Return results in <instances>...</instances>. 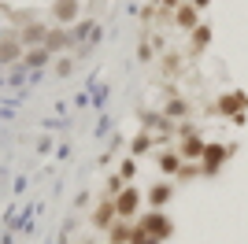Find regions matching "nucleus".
I'll return each instance as SVG.
<instances>
[{
    "label": "nucleus",
    "instance_id": "2",
    "mask_svg": "<svg viewBox=\"0 0 248 244\" xmlns=\"http://www.w3.org/2000/svg\"><path fill=\"white\" fill-rule=\"evenodd\" d=\"M141 229H148V233H152L155 241H159V237H167V233H170V222H167V218H159V214H148Z\"/></svg>",
    "mask_w": 248,
    "mask_h": 244
},
{
    "label": "nucleus",
    "instance_id": "3",
    "mask_svg": "<svg viewBox=\"0 0 248 244\" xmlns=\"http://www.w3.org/2000/svg\"><path fill=\"white\" fill-rule=\"evenodd\" d=\"M56 19L60 22H67V19H74V15H78V0H56Z\"/></svg>",
    "mask_w": 248,
    "mask_h": 244
},
{
    "label": "nucleus",
    "instance_id": "12",
    "mask_svg": "<svg viewBox=\"0 0 248 244\" xmlns=\"http://www.w3.org/2000/svg\"><path fill=\"white\" fill-rule=\"evenodd\" d=\"M37 37H45V30L41 26H30V30H26V41H37Z\"/></svg>",
    "mask_w": 248,
    "mask_h": 244
},
{
    "label": "nucleus",
    "instance_id": "14",
    "mask_svg": "<svg viewBox=\"0 0 248 244\" xmlns=\"http://www.w3.org/2000/svg\"><path fill=\"white\" fill-rule=\"evenodd\" d=\"M197 4H207V0H197Z\"/></svg>",
    "mask_w": 248,
    "mask_h": 244
},
{
    "label": "nucleus",
    "instance_id": "6",
    "mask_svg": "<svg viewBox=\"0 0 248 244\" xmlns=\"http://www.w3.org/2000/svg\"><path fill=\"white\" fill-rule=\"evenodd\" d=\"M148 200H152L155 207H159V203H167V200H170V189H167V185H155V189H152V196H148Z\"/></svg>",
    "mask_w": 248,
    "mask_h": 244
},
{
    "label": "nucleus",
    "instance_id": "7",
    "mask_svg": "<svg viewBox=\"0 0 248 244\" xmlns=\"http://www.w3.org/2000/svg\"><path fill=\"white\" fill-rule=\"evenodd\" d=\"M182 155H189V159H197V155H204V144H200V141H186Z\"/></svg>",
    "mask_w": 248,
    "mask_h": 244
},
{
    "label": "nucleus",
    "instance_id": "4",
    "mask_svg": "<svg viewBox=\"0 0 248 244\" xmlns=\"http://www.w3.org/2000/svg\"><path fill=\"white\" fill-rule=\"evenodd\" d=\"M204 152H207V170H215L218 163L226 159V148H218V144H207Z\"/></svg>",
    "mask_w": 248,
    "mask_h": 244
},
{
    "label": "nucleus",
    "instance_id": "9",
    "mask_svg": "<svg viewBox=\"0 0 248 244\" xmlns=\"http://www.w3.org/2000/svg\"><path fill=\"white\" fill-rule=\"evenodd\" d=\"M111 241L115 244H126V241H130V229H126V226H111Z\"/></svg>",
    "mask_w": 248,
    "mask_h": 244
},
{
    "label": "nucleus",
    "instance_id": "1",
    "mask_svg": "<svg viewBox=\"0 0 248 244\" xmlns=\"http://www.w3.org/2000/svg\"><path fill=\"white\" fill-rule=\"evenodd\" d=\"M137 200H141V196H137V193H134V189H126V193H123V196H119V203H115V211L123 214V218H130V214H134V211H137Z\"/></svg>",
    "mask_w": 248,
    "mask_h": 244
},
{
    "label": "nucleus",
    "instance_id": "8",
    "mask_svg": "<svg viewBox=\"0 0 248 244\" xmlns=\"http://www.w3.org/2000/svg\"><path fill=\"white\" fill-rule=\"evenodd\" d=\"M241 104H245V96L237 92V96H226V100L218 104V111H233V107H241Z\"/></svg>",
    "mask_w": 248,
    "mask_h": 244
},
{
    "label": "nucleus",
    "instance_id": "11",
    "mask_svg": "<svg viewBox=\"0 0 248 244\" xmlns=\"http://www.w3.org/2000/svg\"><path fill=\"white\" fill-rule=\"evenodd\" d=\"M159 167H163V170H174L178 159H174V155H163V159H159Z\"/></svg>",
    "mask_w": 248,
    "mask_h": 244
},
{
    "label": "nucleus",
    "instance_id": "13",
    "mask_svg": "<svg viewBox=\"0 0 248 244\" xmlns=\"http://www.w3.org/2000/svg\"><path fill=\"white\" fill-rule=\"evenodd\" d=\"M45 60H48L45 52H30V56H26V63H45Z\"/></svg>",
    "mask_w": 248,
    "mask_h": 244
},
{
    "label": "nucleus",
    "instance_id": "5",
    "mask_svg": "<svg viewBox=\"0 0 248 244\" xmlns=\"http://www.w3.org/2000/svg\"><path fill=\"white\" fill-rule=\"evenodd\" d=\"M111 203H100V207H96V214H93V222L100 226V229H108V226H111Z\"/></svg>",
    "mask_w": 248,
    "mask_h": 244
},
{
    "label": "nucleus",
    "instance_id": "10",
    "mask_svg": "<svg viewBox=\"0 0 248 244\" xmlns=\"http://www.w3.org/2000/svg\"><path fill=\"white\" fill-rule=\"evenodd\" d=\"M178 22H182V26H193V22H197L193 8H182V11H178Z\"/></svg>",
    "mask_w": 248,
    "mask_h": 244
}]
</instances>
